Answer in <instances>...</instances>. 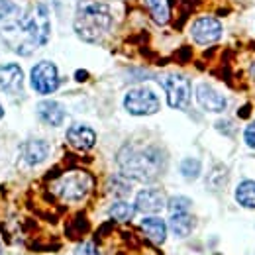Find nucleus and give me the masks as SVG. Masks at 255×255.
I'll return each instance as SVG.
<instances>
[{"mask_svg":"<svg viewBox=\"0 0 255 255\" xmlns=\"http://www.w3.org/2000/svg\"><path fill=\"white\" fill-rule=\"evenodd\" d=\"M252 75H254V79H255V65L252 67Z\"/></svg>","mask_w":255,"mask_h":255,"instance_id":"nucleus-26","label":"nucleus"},{"mask_svg":"<svg viewBox=\"0 0 255 255\" xmlns=\"http://www.w3.org/2000/svg\"><path fill=\"white\" fill-rule=\"evenodd\" d=\"M145 6H147V10H149L151 18H153L159 26L169 22L171 12H169V2H167V0H145Z\"/></svg>","mask_w":255,"mask_h":255,"instance_id":"nucleus-18","label":"nucleus"},{"mask_svg":"<svg viewBox=\"0 0 255 255\" xmlns=\"http://www.w3.org/2000/svg\"><path fill=\"white\" fill-rule=\"evenodd\" d=\"M24 87V73L16 63L0 65V89L4 93H20Z\"/></svg>","mask_w":255,"mask_h":255,"instance_id":"nucleus-12","label":"nucleus"},{"mask_svg":"<svg viewBox=\"0 0 255 255\" xmlns=\"http://www.w3.org/2000/svg\"><path fill=\"white\" fill-rule=\"evenodd\" d=\"M85 77H87V73H83V71H81V73H79V75H77V79H79V81H83V79H85Z\"/></svg>","mask_w":255,"mask_h":255,"instance_id":"nucleus-25","label":"nucleus"},{"mask_svg":"<svg viewBox=\"0 0 255 255\" xmlns=\"http://www.w3.org/2000/svg\"><path fill=\"white\" fill-rule=\"evenodd\" d=\"M2 116H4V110H2V106H0V118H2Z\"/></svg>","mask_w":255,"mask_h":255,"instance_id":"nucleus-27","label":"nucleus"},{"mask_svg":"<svg viewBox=\"0 0 255 255\" xmlns=\"http://www.w3.org/2000/svg\"><path fill=\"white\" fill-rule=\"evenodd\" d=\"M196 102L200 108H204L206 112H224L228 102L216 89H212L210 85L202 83L196 87Z\"/></svg>","mask_w":255,"mask_h":255,"instance_id":"nucleus-9","label":"nucleus"},{"mask_svg":"<svg viewBox=\"0 0 255 255\" xmlns=\"http://www.w3.org/2000/svg\"><path fill=\"white\" fill-rule=\"evenodd\" d=\"M32 87L39 95H51L59 89V71L51 61H41L32 69Z\"/></svg>","mask_w":255,"mask_h":255,"instance_id":"nucleus-7","label":"nucleus"},{"mask_svg":"<svg viewBox=\"0 0 255 255\" xmlns=\"http://www.w3.org/2000/svg\"><path fill=\"white\" fill-rule=\"evenodd\" d=\"M244 139H246V143L255 149V122H252L250 126L246 128V131H244Z\"/></svg>","mask_w":255,"mask_h":255,"instance_id":"nucleus-23","label":"nucleus"},{"mask_svg":"<svg viewBox=\"0 0 255 255\" xmlns=\"http://www.w3.org/2000/svg\"><path fill=\"white\" fill-rule=\"evenodd\" d=\"M108 212H110V218H114V220H118V222H128V220L133 216L135 206H131V204H128L124 200H120V202H114Z\"/></svg>","mask_w":255,"mask_h":255,"instance_id":"nucleus-19","label":"nucleus"},{"mask_svg":"<svg viewBox=\"0 0 255 255\" xmlns=\"http://www.w3.org/2000/svg\"><path fill=\"white\" fill-rule=\"evenodd\" d=\"M141 230H143V234L153 242V244H163L165 242V238H167V224L163 222L161 218L157 216H151V218H145L143 222H141Z\"/></svg>","mask_w":255,"mask_h":255,"instance_id":"nucleus-16","label":"nucleus"},{"mask_svg":"<svg viewBox=\"0 0 255 255\" xmlns=\"http://www.w3.org/2000/svg\"><path fill=\"white\" fill-rule=\"evenodd\" d=\"M161 85L165 89L167 102H169L171 108L185 110L189 106V102H191V81L187 77L171 73V75H165L161 79Z\"/></svg>","mask_w":255,"mask_h":255,"instance_id":"nucleus-5","label":"nucleus"},{"mask_svg":"<svg viewBox=\"0 0 255 255\" xmlns=\"http://www.w3.org/2000/svg\"><path fill=\"white\" fill-rule=\"evenodd\" d=\"M37 116L49 126H61L65 120V108L55 100H43L37 104Z\"/></svg>","mask_w":255,"mask_h":255,"instance_id":"nucleus-13","label":"nucleus"},{"mask_svg":"<svg viewBox=\"0 0 255 255\" xmlns=\"http://www.w3.org/2000/svg\"><path fill=\"white\" fill-rule=\"evenodd\" d=\"M167 206H169L171 214H175V212H191V200L187 196H173Z\"/></svg>","mask_w":255,"mask_h":255,"instance_id":"nucleus-21","label":"nucleus"},{"mask_svg":"<svg viewBox=\"0 0 255 255\" xmlns=\"http://www.w3.org/2000/svg\"><path fill=\"white\" fill-rule=\"evenodd\" d=\"M16 10H18V8H16V4H14L12 0H0V20L12 16Z\"/></svg>","mask_w":255,"mask_h":255,"instance_id":"nucleus-22","label":"nucleus"},{"mask_svg":"<svg viewBox=\"0 0 255 255\" xmlns=\"http://www.w3.org/2000/svg\"><path fill=\"white\" fill-rule=\"evenodd\" d=\"M47 153H49V145L43 139H28L22 145V157L30 165H37V163L45 161Z\"/></svg>","mask_w":255,"mask_h":255,"instance_id":"nucleus-14","label":"nucleus"},{"mask_svg":"<svg viewBox=\"0 0 255 255\" xmlns=\"http://www.w3.org/2000/svg\"><path fill=\"white\" fill-rule=\"evenodd\" d=\"M165 194L159 189H143L135 196V210L143 214H155L165 206Z\"/></svg>","mask_w":255,"mask_h":255,"instance_id":"nucleus-10","label":"nucleus"},{"mask_svg":"<svg viewBox=\"0 0 255 255\" xmlns=\"http://www.w3.org/2000/svg\"><path fill=\"white\" fill-rule=\"evenodd\" d=\"M67 141L81 151L91 149L96 143V133L93 128L85 126V124H73L67 129Z\"/></svg>","mask_w":255,"mask_h":255,"instance_id":"nucleus-11","label":"nucleus"},{"mask_svg":"<svg viewBox=\"0 0 255 255\" xmlns=\"http://www.w3.org/2000/svg\"><path fill=\"white\" fill-rule=\"evenodd\" d=\"M236 200L244 208H255V181H242L236 189Z\"/></svg>","mask_w":255,"mask_h":255,"instance_id":"nucleus-17","label":"nucleus"},{"mask_svg":"<svg viewBox=\"0 0 255 255\" xmlns=\"http://www.w3.org/2000/svg\"><path fill=\"white\" fill-rule=\"evenodd\" d=\"M159 98L151 89L137 87L124 96V108L133 116H149L159 110Z\"/></svg>","mask_w":255,"mask_h":255,"instance_id":"nucleus-6","label":"nucleus"},{"mask_svg":"<svg viewBox=\"0 0 255 255\" xmlns=\"http://www.w3.org/2000/svg\"><path fill=\"white\" fill-rule=\"evenodd\" d=\"M181 175L187 177V179H196L200 175V161L189 157L181 163Z\"/></svg>","mask_w":255,"mask_h":255,"instance_id":"nucleus-20","label":"nucleus"},{"mask_svg":"<svg viewBox=\"0 0 255 255\" xmlns=\"http://www.w3.org/2000/svg\"><path fill=\"white\" fill-rule=\"evenodd\" d=\"M118 165L122 175L139 183H151L165 169V155L157 147L124 145L118 153Z\"/></svg>","mask_w":255,"mask_h":255,"instance_id":"nucleus-2","label":"nucleus"},{"mask_svg":"<svg viewBox=\"0 0 255 255\" xmlns=\"http://www.w3.org/2000/svg\"><path fill=\"white\" fill-rule=\"evenodd\" d=\"M77 255H96V250L93 244H83L79 250H77Z\"/></svg>","mask_w":255,"mask_h":255,"instance_id":"nucleus-24","label":"nucleus"},{"mask_svg":"<svg viewBox=\"0 0 255 255\" xmlns=\"http://www.w3.org/2000/svg\"><path fill=\"white\" fill-rule=\"evenodd\" d=\"M169 228L177 238H187L194 228V218L191 212H175L169 218Z\"/></svg>","mask_w":255,"mask_h":255,"instance_id":"nucleus-15","label":"nucleus"},{"mask_svg":"<svg viewBox=\"0 0 255 255\" xmlns=\"http://www.w3.org/2000/svg\"><path fill=\"white\" fill-rule=\"evenodd\" d=\"M6 45L16 51L18 55H32L33 51L47 43L51 35V24H49V12L43 4L35 6L28 14L18 18L16 22L8 24L0 30Z\"/></svg>","mask_w":255,"mask_h":255,"instance_id":"nucleus-1","label":"nucleus"},{"mask_svg":"<svg viewBox=\"0 0 255 255\" xmlns=\"http://www.w3.org/2000/svg\"><path fill=\"white\" fill-rule=\"evenodd\" d=\"M112 14L106 4L96 0H81L75 12V32L83 41L96 43L112 30Z\"/></svg>","mask_w":255,"mask_h":255,"instance_id":"nucleus-3","label":"nucleus"},{"mask_svg":"<svg viewBox=\"0 0 255 255\" xmlns=\"http://www.w3.org/2000/svg\"><path fill=\"white\" fill-rule=\"evenodd\" d=\"M91 189H93V177L85 171H69L51 185V191L65 202L83 200L91 192Z\"/></svg>","mask_w":255,"mask_h":255,"instance_id":"nucleus-4","label":"nucleus"},{"mask_svg":"<svg viewBox=\"0 0 255 255\" xmlns=\"http://www.w3.org/2000/svg\"><path fill=\"white\" fill-rule=\"evenodd\" d=\"M192 39L200 45H208V43H214L222 37V24L216 20V18H210V16H202L198 18L191 28Z\"/></svg>","mask_w":255,"mask_h":255,"instance_id":"nucleus-8","label":"nucleus"}]
</instances>
